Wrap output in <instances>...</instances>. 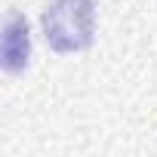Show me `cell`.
Returning <instances> with one entry per match:
<instances>
[{
	"mask_svg": "<svg viewBox=\"0 0 157 157\" xmlns=\"http://www.w3.org/2000/svg\"><path fill=\"white\" fill-rule=\"evenodd\" d=\"M93 0H56L43 13V34L56 52H74L93 43Z\"/></svg>",
	"mask_w": 157,
	"mask_h": 157,
	"instance_id": "6da1fadb",
	"label": "cell"
},
{
	"mask_svg": "<svg viewBox=\"0 0 157 157\" xmlns=\"http://www.w3.org/2000/svg\"><path fill=\"white\" fill-rule=\"evenodd\" d=\"M28 49H31L28 22H25V16L13 13L6 19V28H3V68L10 74H19L28 65Z\"/></svg>",
	"mask_w": 157,
	"mask_h": 157,
	"instance_id": "7a4b0ae2",
	"label": "cell"
}]
</instances>
